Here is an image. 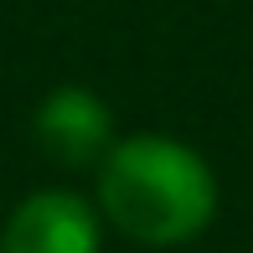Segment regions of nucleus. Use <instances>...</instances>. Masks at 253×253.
I'll return each mask as SVG.
<instances>
[{
    "mask_svg": "<svg viewBox=\"0 0 253 253\" xmlns=\"http://www.w3.org/2000/svg\"><path fill=\"white\" fill-rule=\"evenodd\" d=\"M98 212L114 233L145 248L191 243L217 217V176L202 150L176 134H124L98 160Z\"/></svg>",
    "mask_w": 253,
    "mask_h": 253,
    "instance_id": "nucleus-1",
    "label": "nucleus"
},
{
    "mask_svg": "<svg viewBox=\"0 0 253 253\" xmlns=\"http://www.w3.org/2000/svg\"><path fill=\"white\" fill-rule=\"evenodd\" d=\"M98 248H103L98 202L67 186L21 197L0 227V253H98Z\"/></svg>",
    "mask_w": 253,
    "mask_h": 253,
    "instance_id": "nucleus-2",
    "label": "nucleus"
},
{
    "mask_svg": "<svg viewBox=\"0 0 253 253\" xmlns=\"http://www.w3.org/2000/svg\"><path fill=\"white\" fill-rule=\"evenodd\" d=\"M31 129H37V145L67 170L98 166L114 150V109L83 83L52 88L31 114Z\"/></svg>",
    "mask_w": 253,
    "mask_h": 253,
    "instance_id": "nucleus-3",
    "label": "nucleus"
}]
</instances>
